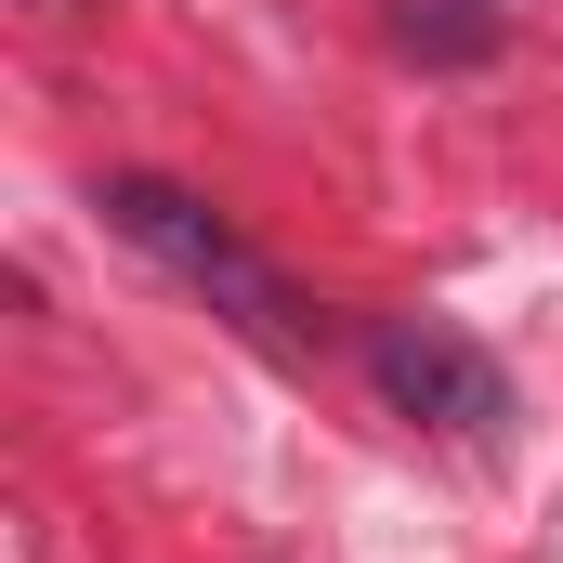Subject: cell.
Listing matches in <instances>:
<instances>
[{
	"label": "cell",
	"instance_id": "obj_1",
	"mask_svg": "<svg viewBox=\"0 0 563 563\" xmlns=\"http://www.w3.org/2000/svg\"><path fill=\"white\" fill-rule=\"evenodd\" d=\"M92 210L132 236L157 276H184L210 314H236L263 354H314V314H301V288H288L276 263H263V250H250V236L210 210V197H184V184H157V170H106V197H92Z\"/></svg>",
	"mask_w": 563,
	"mask_h": 563
},
{
	"label": "cell",
	"instance_id": "obj_2",
	"mask_svg": "<svg viewBox=\"0 0 563 563\" xmlns=\"http://www.w3.org/2000/svg\"><path fill=\"white\" fill-rule=\"evenodd\" d=\"M367 380H380L394 420L445 432V445H498L511 432V367L472 328H445V314H380L367 328Z\"/></svg>",
	"mask_w": 563,
	"mask_h": 563
},
{
	"label": "cell",
	"instance_id": "obj_3",
	"mask_svg": "<svg viewBox=\"0 0 563 563\" xmlns=\"http://www.w3.org/2000/svg\"><path fill=\"white\" fill-rule=\"evenodd\" d=\"M394 40H407V53H445V66H472V53H498V13H472V0H407Z\"/></svg>",
	"mask_w": 563,
	"mask_h": 563
},
{
	"label": "cell",
	"instance_id": "obj_4",
	"mask_svg": "<svg viewBox=\"0 0 563 563\" xmlns=\"http://www.w3.org/2000/svg\"><path fill=\"white\" fill-rule=\"evenodd\" d=\"M40 13H79V0H40Z\"/></svg>",
	"mask_w": 563,
	"mask_h": 563
}]
</instances>
